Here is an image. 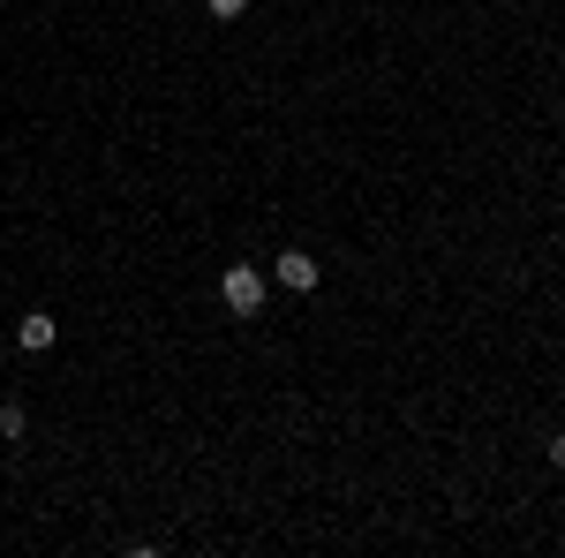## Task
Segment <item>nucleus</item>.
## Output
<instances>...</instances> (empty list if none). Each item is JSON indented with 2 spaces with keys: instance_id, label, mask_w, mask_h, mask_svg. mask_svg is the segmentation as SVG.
<instances>
[{
  "instance_id": "f257e3e1",
  "label": "nucleus",
  "mask_w": 565,
  "mask_h": 558,
  "mask_svg": "<svg viewBox=\"0 0 565 558\" xmlns=\"http://www.w3.org/2000/svg\"><path fill=\"white\" fill-rule=\"evenodd\" d=\"M218 302L249 325V317L264 309V272H257V264H226V272H218Z\"/></svg>"
},
{
  "instance_id": "f03ea898",
  "label": "nucleus",
  "mask_w": 565,
  "mask_h": 558,
  "mask_svg": "<svg viewBox=\"0 0 565 558\" xmlns=\"http://www.w3.org/2000/svg\"><path fill=\"white\" fill-rule=\"evenodd\" d=\"M271 280H279L287 295H309V287L324 280V264L309 257V250H279V257H271Z\"/></svg>"
},
{
  "instance_id": "7ed1b4c3",
  "label": "nucleus",
  "mask_w": 565,
  "mask_h": 558,
  "mask_svg": "<svg viewBox=\"0 0 565 558\" xmlns=\"http://www.w3.org/2000/svg\"><path fill=\"white\" fill-rule=\"evenodd\" d=\"M53 340H61V317H53V309H23V317H15V347H23V355H45Z\"/></svg>"
},
{
  "instance_id": "20e7f679",
  "label": "nucleus",
  "mask_w": 565,
  "mask_h": 558,
  "mask_svg": "<svg viewBox=\"0 0 565 558\" xmlns=\"http://www.w3.org/2000/svg\"><path fill=\"white\" fill-rule=\"evenodd\" d=\"M31 415H23V400H0V438H23Z\"/></svg>"
},
{
  "instance_id": "39448f33",
  "label": "nucleus",
  "mask_w": 565,
  "mask_h": 558,
  "mask_svg": "<svg viewBox=\"0 0 565 558\" xmlns=\"http://www.w3.org/2000/svg\"><path fill=\"white\" fill-rule=\"evenodd\" d=\"M242 8H249V0H212V15H242Z\"/></svg>"
},
{
  "instance_id": "423d86ee",
  "label": "nucleus",
  "mask_w": 565,
  "mask_h": 558,
  "mask_svg": "<svg viewBox=\"0 0 565 558\" xmlns=\"http://www.w3.org/2000/svg\"><path fill=\"white\" fill-rule=\"evenodd\" d=\"M543 453H551V461H558V468H565V430H558V438H551V445H543Z\"/></svg>"
}]
</instances>
